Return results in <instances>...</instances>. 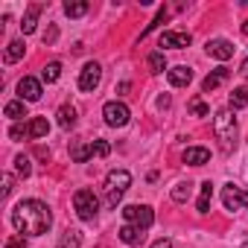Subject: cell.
I'll return each mask as SVG.
<instances>
[{"label":"cell","instance_id":"cell-32","mask_svg":"<svg viewBox=\"0 0 248 248\" xmlns=\"http://www.w3.org/2000/svg\"><path fill=\"white\" fill-rule=\"evenodd\" d=\"M9 138H12V140H21V138H30V126H24V123H15V126L9 129Z\"/></svg>","mask_w":248,"mask_h":248},{"label":"cell","instance_id":"cell-9","mask_svg":"<svg viewBox=\"0 0 248 248\" xmlns=\"http://www.w3.org/2000/svg\"><path fill=\"white\" fill-rule=\"evenodd\" d=\"M204 53H207L210 59H219V62H228V59L233 56V44H231L228 38H210V41L204 44Z\"/></svg>","mask_w":248,"mask_h":248},{"label":"cell","instance_id":"cell-21","mask_svg":"<svg viewBox=\"0 0 248 248\" xmlns=\"http://www.w3.org/2000/svg\"><path fill=\"white\" fill-rule=\"evenodd\" d=\"M56 117H59V126H62V129H64V132H67V129H73V126H76V108H73V105H62V108H59V114H56Z\"/></svg>","mask_w":248,"mask_h":248},{"label":"cell","instance_id":"cell-11","mask_svg":"<svg viewBox=\"0 0 248 248\" xmlns=\"http://www.w3.org/2000/svg\"><path fill=\"white\" fill-rule=\"evenodd\" d=\"M222 204H225V210H231V213L242 210V190H239L236 184H225V187H222Z\"/></svg>","mask_w":248,"mask_h":248},{"label":"cell","instance_id":"cell-27","mask_svg":"<svg viewBox=\"0 0 248 248\" xmlns=\"http://www.w3.org/2000/svg\"><path fill=\"white\" fill-rule=\"evenodd\" d=\"M190 193H193V184H190V181H178V184L172 187V202H187Z\"/></svg>","mask_w":248,"mask_h":248},{"label":"cell","instance_id":"cell-14","mask_svg":"<svg viewBox=\"0 0 248 248\" xmlns=\"http://www.w3.org/2000/svg\"><path fill=\"white\" fill-rule=\"evenodd\" d=\"M210 161V149H204V146H187L184 149V164H190V167H204Z\"/></svg>","mask_w":248,"mask_h":248},{"label":"cell","instance_id":"cell-37","mask_svg":"<svg viewBox=\"0 0 248 248\" xmlns=\"http://www.w3.org/2000/svg\"><path fill=\"white\" fill-rule=\"evenodd\" d=\"M242 207L248 210V190H242Z\"/></svg>","mask_w":248,"mask_h":248},{"label":"cell","instance_id":"cell-4","mask_svg":"<svg viewBox=\"0 0 248 248\" xmlns=\"http://www.w3.org/2000/svg\"><path fill=\"white\" fill-rule=\"evenodd\" d=\"M73 207H76V216L82 222H93L96 213H99V199L93 196V190H76L73 193Z\"/></svg>","mask_w":248,"mask_h":248},{"label":"cell","instance_id":"cell-29","mask_svg":"<svg viewBox=\"0 0 248 248\" xmlns=\"http://www.w3.org/2000/svg\"><path fill=\"white\" fill-rule=\"evenodd\" d=\"M164 21H167V6H161V9H158V15L152 18V24H146V30L140 32V38H146L149 32H155V30H158V27H161Z\"/></svg>","mask_w":248,"mask_h":248},{"label":"cell","instance_id":"cell-17","mask_svg":"<svg viewBox=\"0 0 248 248\" xmlns=\"http://www.w3.org/2000/svg\"><path fill=\"white\" fill-rule=\"evenodd\" d=\"M117 236H120V242H126V245H140V239H143V231L138 228V225H123L120 231H117Z\"/></svg>","mask_w":248,"mask_h":248},{"label":"cell","instance_id":"cell-15","mask_svg":"<svg viewBox=\"0 0 248 248\" xmlns=\"http://www.w3.org/2000/svg\"><path fill=\"white\" fill-rule=\"evenodd\" d=\"M228 76H231V70H228V67H216V70H210V73L204 76V82H202V91H204V93L216 91V88H219Z\"/></svg>","mask_w":248,"mask_h":248},{"label":"cell","instance_id":"cell-24","mask_svg":"<svg viewBox=\"0 0 248 248\" xmlns=\"http://www.w3.org/2000/svg\"><path fill=\"white\" fill-rule=\"evenodd\" d=\"M3 114H6L9 120H21V117H27V102H24V99H12V102H6Z\"/></svg>","mask_w":248,"mask_h":248},{"label":"cell","instance_id":"cell-18","mask_svg":"<svg viewBox=\"0 0 248 248\" xmlns=\"http://www.w3.org/2000/svg\"><path fill=\"white\" fill-rule=\"evenodd\" d=\"M24 53H27V44H24L21 38H15V41H9V44H6L3 62H6V64H15V62H21V59H24Z\"/></svg>","mask_w":248,"mask_h":248},{"label":"cell","instance_id":"cell-28","mask_svg":"<svg viewBox=\"0 0 248 248\" xmlns=\"http://www.w3.org/2000/svg\"><path fill=\"white\" fill-rule=\"evenodd\" d=\"M70 158H73L76 164H85V161H91V158H93V152H91V143H85V146H73V149H70Z\"/></svg>","mask_w":248,"mask_h":248},{"label":"cell","instance_id":"cell-20","mask_svg":"<svg viewBox=\"0 0 248 248\" xmlns=\"http://www.w3.org/2000/svg\"><path fill=\"white\" fill-rule=\"evenodd\" d=\"M146 67H149V73H164L167 70V56H164V50H152L149 56H146Z\"/></svg>","mask_w":248,"mask_h":248},{"label":"cell","instance_id":"cell-36","mask_svg":"<svg viewBox=\"0 0 248 248\" xmlns=\"http://www.w3.org/2000/svg\"><path fill=\"white\" fill-rule=\"evenodd\" d=\"M152 248H172V239H170V236H161V239L152 242Z\"/></svg>","mask_w":248,"mask_h":248},{"label":"cell","instance_id":"cell-12","mask_svg":"<svg viewBox=\"0 0 248 248\" xmlns=\"http://www.w3.org/2000/svg\"><path fill=\"white\" fill-rule=\"evenodd\" d=\"M41 12H44V3H30V6H27V12H24V21H21V30H24V35L35 32Z\"/></svg>","mask_w":248,"mask_h":248},{"label":"cell","instance_id":"cell-34","mask_svg":"<svg viewBox=\"0 0 248 248\" xmlns=\"http://www.w3.org/2000/svg\"><path fill=\"white\" fill-rule=\"evenodd\" d=\"M91 152H93V158H105V155L111 152V146H108L105 140H93V143H91Z\"/></svg>","mask_w":248,"mask_h":248},{"label":"cell","instance_id":"cell-2","mask_svg":"<svg viewBox=\"0 0 248 248\" xmlns=\"http://www.w3.org/2000/svg\"><path fill=\"white\" fill-rule=\"evenodd\" d=\"M213 135H216V140H219V149L225 152V155H231L233 149H236V117H233V111L231 108H219L216 114H213Z\"/></svg>","mask_w":248,"mask_h":248},{"label":"cell","instance_id":"cell-5","mask_svg":"<svg viewBox=\"0 0 248 248\" xmlns=\"http://www.w3.org/2000/svg\"><path fill=\"white\" fill-rule=\"evenodd\" d=\"M102 120H105V126H111V129H123V126L132 120V111H129L126 102L111 99V102L102 105Z\"/></svg>","mask_w":248,"mask_h":248},{"label":"cell","instance_id":"cell-31","mask_svg":"<svg viewBox=\"0 0 248 248\" xmlns=\"http://www.w3.org/2000/svg\"><path fill=\"white\" fill-rule=\"evenodd\" d=\"M190 111H193L196 117H210V108L204 105V99H202V96H196V99L190 102Z\"/></svg>","mask_w":248,"mask_h":248},{"label":"cell","instance_id":"cell-16","mask_svg":"<svg viewBox=\"0 0 248 248\" xmlns=\"http://www.w3.org/2000/svg\"><path fill=\"white\" fill-rule=\"evenodd\" d=\"M210 202H213V184L210 181H202L199 184V202H196V210L204 216V213H210Z\"/></svg>","mask_w":248,"mask_h":248},{"label":"cell","instance_id":"cell-35","mask_svg":"<svg viewBox=\"0 0 248 248\" xmlns=\"http://www.w3.org/2000/svg\"><path fill=\"white\" fill-rule=\"evenodd\" d=\"M6 248H27V236H24V233L9 236V239H6Z\"/></svg>","mask_w":248,"mask_h":248},{"label":"cell","instance_id":"cell-8","mask_svg":"<svg viewBox=\"0 0 248 248\" xmlns=\"http://www.w3.org/2000/svg\"><path fill=\"white\" fill-rule=\"evenodd\" d=\"M41 93H44L41 79H35V76H24V79L18 82V99H24V102H38Z\"/></svg>","mask_w":248,"mask_h":248},{"label":"cell","instance_id":"cell-25","mask_svg":"<svg viewBox=\"0 0 248 248\" xmlns=\"http://www.w3.org/2000/svg\"><path fill=\"white\" fill-rule=\"evenodd\" d=\"M64 15L67 18H82V15H88V3H85V0H67V3H64Z\"/></svg>","mask_w":248,"mask_h":248},{"label":"cell","instance_id":"cell-13","mask_svg":"<svg viewBox=\"0 0 248 248\" xmlns=\"http://www.w3.org/2000/svg\"><path fill=\"white\" fill-rule=\"evenodd\" d=\"M167 76H170V85H172V88H187V85L193 82V70H190L187 64L170 67V70H167Z\"/></svg>","mask_w":248,"mask_h":248},{"label":"cell","instance_id":"cell-10","mask_svg":"<svg viewBox=\"0 0 248 248\" xmlns=\"http://www.w3.org/2000/svg\"><path fill=\"white\" fill-rule=\"evenodd\" d=\"M190 32H178V30H167L164 35H161V47L164 50H184V47H190Z\"/></svg>","mask_w":248,"mask_h":248},{"label":"cell","instance_id":"cell-7","mask_svg":"<svg viewBox=\"0 0 248 248\" xmlns=\"http://www.w3.org/2000/svg\"><path fill=\"white\" fill-rule=\"evenodd\" d=\"M99 82H102V64H99V62H88V64L79 70V91L91 93V91L99 88Z\"/></svg>","mask_w":248,"mask_h":248},{"label":"cell","instance_id":"cell-33","mask_svg":"<svg viewBox=\"0 0 248 248\" xmlns=\"http://www.w3.org/2000/svg\"><path fill=\"white\" fill-rule=\"evenodd\" d=\"M12 190H15V175H12V172H3V190H0V196L9 199Z\"/></svg>","mask_w":248,"mask_h":248},{"label":"cell","instance_id":"cell-3","mask_svg":"<svg viewBox=\"0 0 248 248\" xmlns=\"http://www.w3.org/2000/svg\"><path fill=\"white\" fill-rule=\"evenodd\" d=\"M132 187V172L129 170H111L105 175V207H117L123 193Z\"/></svg>","mask_w":248,"mask_h":248},{"label":"cell","instance_id":"cell-19","mask_svg":"<svg viewBox=\"0 0 248 248\" xmlns=\"http://www.w3.org/2000/svg\"><path fill=\"white\" fill-rule=\"evenodd\" d=\"M27 126H30V138H32V140H41V138H47V132H50L47 117H32Z\"/></svg>","mask_w":248,"mask_h":248},{"label":"cell","instance_id":"cell-26","mask_svg":"<svg viewBox=\"0 0 248 248\" xmlns=\"http://www.w3.org/2000/svg\"><path fill=\"white\" fill-rule=\"evenodd\" d=\"M59 76H62V62H50V64H44V70H41V82L53 85V82H59Z\"/></svg>","mask_w":248,"mask_h":248},{"label":"cell","instance_id":"cell-38","mask_svg":"<svg viewBox=\"0 0 248 248\" xmlns=\"http://www.w3.org/2000/svg\"><path fill=\"white\" fill-rule=\"evenodd\" d=\"M239 73H245V76H248V56H245V62H242V67H239Z\"/></svg>","mask_w":248,"mask_h":248},{"label":"cell","instance_id":"cell-22","mask_svg":"<svg viewBox=\"0 0 248 248\" xmlns=\"http://www.w3.org/2000/svg\"><path fill=\"white\" fill-rule=\"evenodd\" d=\"M228 102H231V111H239V108H245V105H248V85H242V88H233Z\"/></svg>","mask_w":248,"mask_h":248},{"label":"cell","instance_id":"cell-30","mask_svg":"<svg viewBox=\"0 0 248 248\" xmlns=\"http://www.w3.org/2000/svg\"><path fill=\"white\" fill-rule=\"evenodd\" d=\"M15 170H18L21 178H30V175H32V161H30L27 155H18V158H15Z\"/></svg>","mask_w":248,"mask_h":248},{"label":"cell","instance_id":"cell-23","mask_svg":"<svg viewBox=\"0 0 248 248\" xmlns=\"http://www.w3.org/2000/svg\"><path fill=\"white\" fill-rule=\"evenodd\" d=\"M79 245H82V231L70 228V231H64V233H62V239H59V245H56V248H79Z\"/></svg>","mask_w":248,"mask_h":248},{"label":"cell","instance_id":"cell-6","mask_svg":"<svg viewBox=\"0 0 248 248\" xmlns=\"http://www.w3.org/2000/svg\"><path fill=\"white\" fill-rule=\"evenodd\" d=\"M123 219L129 225H138L140 231H146L155 222V210L149 204H129V207H123Z\"/></svg>","mask_w":248,"mask_h":248},{"label":"cell","instance_id":"cell-1","mask_svg":"<svg viewBox=\"0 0 248 248\" xmlns=\"http://www.w3.org/2000/svg\"><path fill=\"white\" fill-rule=\"evenodd\" d=\"M12 225L24 236H41L53 225V210L41 199H24L12 207Z\"/></svg>","mask_w":248,"mask_h":248},{"label":"cell","instance_id":"cell-39","mask_svg":"<svg viewBox=\"0 0 248 248\" xmlns=\"http://www.w3.org/2000/svg\"><path fill=\"white\" fill-rule=\"evenodd\" d=\"M242 35H248V21H245V24H242Z\"/></svg>","mask_w":248,"mask_h":248}]
</instances>
